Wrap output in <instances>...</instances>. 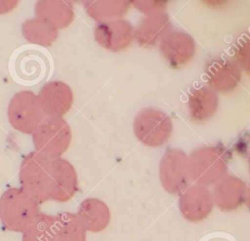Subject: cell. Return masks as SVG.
I'll list each match as a JSON object with an SVG mask.
<instances>
[{"mask_svg": "<svg viewBox=\"0 0 250 241\" xmlns=\"http://www.w3.org/2000/svg\"><path fill=\"white\" fill-rule=\"evenodd\" d=\"M230 159V151L222 143L192 149L188 155L190 181L205 187L213 186L228 174Z\"/></svg>", "mask_w": 250, "mask_h": 241, "instance_id": "obj_1", "label": "cell"}, {"mask_svg": "<svg viewBox=\"0 0 250 241\" xmlns=\"http://www.w3.org/2000/svg\"><path fill=\"white\" fill-rule=\"evenodd\" d=\"M39 206L21 187H10L0 196V221L8 230L22 233L41 213Z\"/></svg>", "mask_w": 250, "mask_h": 241, "instance_id": "obj_2", "label": "cell"}, {"mask_svg": "<svg viewBox=\"0 0 250 241\" xmlns=\"http://www.w3.org/2000/svg\"><path fill=\"white\" fill-rule=\"evenodd\" d=\"M31 136L35 151L54 160L62 157L68 149L72 131L63 118L44 117Z\"/></svg>", "mask_w": 250, "mask_h": 241, "instance_id": "obj_3", "label": "cell"}, {"mask_svg": "<svg viewBox=\"0 0 250 241\" xmlns=\"http://www.w3.org/2000/svg\"><path fill=\"white\" fill-rule=\"evenodd\" d=\"M50 164V159L34 150L22 157L20 166L21 188L39 205L49 200Z\"/></svg>", "mask_w": 250, "mask_h": 241, "instance_id": "obj_4", "label": "cell"}, {"mask_svg": "<svg viewBox=\"0 0 250 241\" xmlns=\"http://www.w3.org/2000/svg\"><path fill=\"white\" fill-rule=\"evenodd\" d=\"M133 131L142 144L157 148L163 146L172 137L173 122L164 111L155 107H146L136 114Z\"/></svg>", "mask_w": 250, "mask_h": 241, "instance_id": "obj_5", "label": "cell"}, {"mask_svg": "<svg viewBox=\"0 0 250 241\" xmlns=\"http://www.w3.org/2000/svg\"><path fill=\"white\" fill-rule=\"evenodd\" d=\"M158 176L164 191L170 195L179 196L191 183L188 154L180 148H167L159 161Z\"/></svg>", "mask_w": 250, "mask_h": 241, "instance_id": "obj_6", "label": "cell"}, {"mask_svg": "<svg viewBox=\"0 0 250 241\" xmlns=\"http://www.w3.org/2000/svg\"><path fill=\"white\" fill-rule=\"evenodd\" d=\"M7 115L10 125L24 135H32L44 119L36 95L28 90L20 91L11 98Z\"/></svg>", "mask_w": 250, "mask_h": 241, "instance_id": "obj_7", "label": "cell"}, {"mask_svg": "<svg viewBox=\"0 0 250 241\" xmlns=\"http://www.w3.org/2000/svg\"><path fill=\"white\" fill-rule=\"evenodd\" d=\"M206 86L218 95L233 93L241 83L242 70L232 58L216 56L210 58L204 65Z\"/></svg>", "mask_w": 250, "mask_h": 241, "instance_id": "obj_8", "label": "cell"}, {"mask_svg": "<svg viewBox=\"0 0 250 241\" xmlns=\"http://www.w3.org/2000/svg\"><path fill=\"white\" fill-rule=\"evenodd\" d=\"M157 47L172 69H181L189 64L197 51L196 42L190 34L174 29L164 36Z\"/></svg>", "mask_w": 250, "mask_h": 241, "instance_id": "obj_9", "label": "cell"}, {"mask_svg": "<svg viewBox=\"0 0 250 241\" xmlns=\"http://www.w3.org/2000/svg\"><path fill=\"white\" fill-rule=\"evenodd\" d=\"M78 188V175L72 163L62 157L51 160L49 200L67 202L74 197Z\"/></svg>", "mask_w": 250, "mask_h": 241, "instance_id": "obj_10", "label": "cell"}, {"mask_svg": "<svg viewBox=\"0 0 250 241\" xmlns=\"http://www.w3.org/2000/svg\"><path fill=\"white\" fill-rule=\"evenodd\" d=\"M134 28L133 24L124 18L116 19L97 23L93 37L103 49L119 53L127 50L134 42Z\"/></svg>", "mask_w": 250, "mask_h": 241, "instance_id": "obj_11", "label": "cell"}, {"mask_svg": "<svg viewBox=\"0 0 250 241\" xmlns=\"http://www.w3.org/2000/svg\"><path fill=\"white\" fill-rule=\"evenodd\" d=\"M178 207L181 216L190 223L205 221L213 212L215 205L211 189L198 184H190L180 195Z\"/></svg>", "mask_w": 250, "mask_h": 241, "instance_id": "obj_12", "label": "cell"}, {"mask_svg": "<svg viewBox=\"0 0 250 241\" xmlns=\"http://www.w3.org/2000/svg\"><path fill=\"white\" fill-rule=\"evenodd\" d=\"M215 207L223 213H232L248 201V186L237 176L227 174L211 189Z\"/></svg>", "mask_w": 250, "mask_h": 241, "instance_id": "obj_13", "label": "cell"}, {"mask_svg": "<svg viewBox=\"0 0 250 241\" xmlns=\"http://www.w3.org/2000/svg\"><path fill=\"white\" fill-rule=\"evenodd\" d=\"M44 117L63 118L73 104V92L66 83L54 80L44 84L36 95Z\"/></svg>", "mask_w": 250, "mask_h": 241, "instance_id": "obj_14", "label": "cell"}, {"mask_svg": "<svg viewBox=\"0 0 250 241\" xmlns=\"http://www.w3.org/2000/svg\"><path fill=\"white\" fill-rule=\"evenodd\" d=\"M172 29V21L166 12L146 15L134 28V41L144 49H151L158 46Z\"/></svg>", "mask_w": 250, "mask_h": 241, "instance_id": "obj_15", "label": "cell"}, {"mask_svg": "<svg viewBox=\"0 0 250 241\" xmlns=\"http://www.w3.org/2000/svg\"><path fill=\"white\" fill-rule=\"evenodd\" d=\"M219 105V95L208 86L193 88L188 96V114L194 123L201 124L212 119L217 113Z\"/></svg>", "mask_w": 250, "mask_h": 241, "instance_id": "obj_16", "label": "cell"}, {"mask_svg": "<svg viewBox=\"0 0 250 241\" xmlns=\"http://www.w3.org/2000/svg\"><path fill=\"white\" fill-rule=\"evenodd\" d=\"M87 232L99 233L107 228L111 220V212L105 202L97 197L82 200L75 213Z\"/></svg>", "mask_w": 250, "mask_h": 241, "instance_id": "obj_17", "label": "cell"}, {"mask_svg": "<svg viewBox=\"0 0 250 241\" xmlns=\"http://www.w3.org/2000/svg\"><path fill=\"white\" fill-rule=\"evenodd\" d=\"M35 16L58 30L69 26L74 20L75 13L71 3L59 0H41L35 3Z\"/></svg>", "mask_w": 250, "mask_h": 241, "instance_id": "obj_18", "label": "cell"}, {"mask_svg": "<svg viewBox=\"0 0 250 241\" xmlns=\"http://www.w3.org/2000/svg\"><path fill=\"white\" fill-rule=\"evenodd\" d=\"M85 12L89 18L99 22L122 19L131 7L130 1H84Z\"/></svg>", "mask_w": 250, "mask_h": 241, "instance_id": "obj_19", "label": "cell"}, {"mask_svg": "<svg viewBox=\"0 0 250 241\" xmlns=\"http://www.w3.org/2000/svg\"><path fill=\"white\" fill-rule=\"evenodd\" d=\"M56 241H87V231L75 213L62 212L55 216Z\"/></svg>", "mask_w": 250, "mask_h": 241, "instance_id": "obj_20", "label": "cell"}, {"mask_svg": "<svg viewBox=\"0 0 250 241\" xmlns=\"http://www.w3.org/2000/svg\"><path fill=\"white\" fill-rule=\"evenodd\" d=\"M21 33L27 42L42 47L51 46L59 36L57 28L36 17L23 21Z\"/></svg>", "mask_w": 250, "mask_h": 241, "instance_id": "obj_21", "label": "cell"}, {"mask_svg": "<svg viewBox=\"0 0 250 241\" xmlns=\"http://www.w3.org/2000/svg\"><path fill=\"white\" fill-rule=\"evenodd\" d=\"M54 221L55 216L41 212L21 233V241H56Z\"/></svg>", "mask_w": 250, "mask_h": 241, "instance_id": "obj_22", "label": "cell"}, {"mask_svg": "<svg viewBox=\"0 0 250 241\" xmlns=\"http://www.w3.org/2000/svg\"><path fill=\"white\" fill-rule=\"evenodd\" d=\"M235 62L239 65L242 72L249 73V38L242 37L233 49V58Z\"/></svg>", "mask_w": 250, "mask_h": 241, "instance_id": "obj_23", "label": "cell"}, {"mask_svg": "<svg viewBox=\"0 0 250 241\" xmlns=\"http://www.w3.org/2000/svg\"><path fill=\"white\" fill-rule=\"evenodd\" d=\"M131 6L136 8L139 12L146 15L165 12V9L169 3L166 0H154V1H130Z\"/></svg>", "mask_w": 250, "mask_h": 241, "instance_id": "obj_24", "label": "cell"}, {"mask_svg": "<svg viewBox=\"0 0 250 241\" xmlns=\"http://www.w3.org/2000/svg\"><path fill=\"white\" fill-rule=\"evenodd\" d=\"M19 4V1H0V14L13 11Z\"/></svg>", "mask_w": 250, "mask_h": 241, "instance_id": "obj_25", "label": "cell"}]
</instances>
